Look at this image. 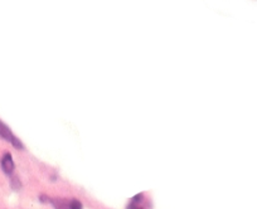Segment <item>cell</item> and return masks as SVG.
Segmentation results:
<instances>
[{
    "mask_svg": "<svg viewBox=\"0 0 257 209\" xmlns=\"http://www.w3.org/2000/svg\"><path fill=\"white\" fill-rule=\"evenodd\" d=\"M0 137H3L4 140L11 142V144L13 145L14 147H17V149H23L24 147L21 140H19L18 137H16V135L13 134V131H12V130L9 129V127L2 121V120H0Z\"/></svg>",
    "mask_w": 257,
    "mask_h": 209,
    "instance_id": "6da1fadb",
    "label": "cell"
},
{
    "mask_svg": "<svg viewBox=\"0 0 257 209\" xmlns=\"http://www.w3.org/2000/svg\"><path fill=\"white\" fill-rule=\"evenodd\" d=\"M14 168H16V165H14V160L12 158V155L9 152H6L3 155V158H2V169H3V171L7 175H12Z\"/></svg>",
    "mask_w": 257,
    "mask_h": 209,
    "instance_id": "7a4b0ae2",
    "label": "cell"
},
{
    "mask_svg": "<svg viewBox=\"0 0 257 209\" xmlns=\"http://www.w3.org/2000/svg\"><path fill=\"white\" fill-rule=\"evenodd\" d=\"M19 184H21V183H19V180L17 178L12 180V186H13L14 189H19V188H21V185H19Z\"/></svg>",
    "mask_w": 257,
    "mask_h": 209,
    "instance_id": "3957f363",
    "label": "cell"
}]
</instances>
